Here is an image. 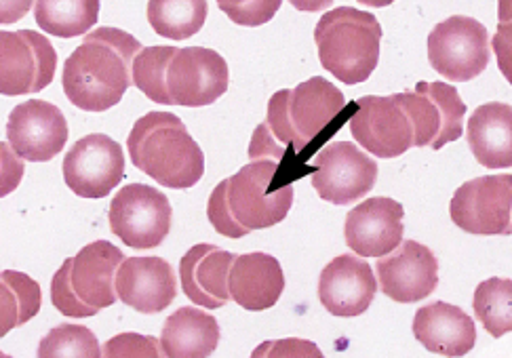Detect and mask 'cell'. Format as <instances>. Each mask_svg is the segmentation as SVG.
Here are the masks:
<instances>
[{"label":"cell","mask_w":512,"mask_h":358,"mask_svg":"<svg viewBox=\"0 0 512 358\" xmlns=\"http://www.w3.org/2000/svg\"><path fill=\"white\" fill-rule=\"evenodd\" d=\"M344 108V93L323 76H314L291 91H277L268 102L266 121L251 137L249 158L281 163L289 148L306 150L319 135H331L342 127L331 123Z\"/></svg>","instance_id":"6da1fadb"},{"label":"cell","mask_w":512,"mask_h":358,"mask_svg":"<svg viewBox=\"0 0 512 358\" xmlns=\"http://www.w3.org/2000/svg\"><path fill=\"white\" fill-rule=\"evenodd\" d=\"M144 47L118 28H97L66 59L62 85L70 102L85 112H106L131 87V66Z\"/></svg>","instance_id":"7a4b0ae2"},{"label":"cell","mask_w":512,"mask_h":358,"mask_svg":"<svg viewBox=\"0 0 512 358\" xmlns=\"http://www.w3.org/2000/svg\"><path fill=\"white\" fill-rule=\"evenodd\" d=\"M279 163L251 161L213 188L207 217L215 232L243 238L253 230L281 224L293 205V186L274 184Z\"/></svg>","instance_id":"3957f363"},{"label":"cell","mask_w":512,"mask_h":358,"mask_svg":"<svg viewBox=\"0 0 512 358\" xmlns=\"http://www.w3.org/2000/svg\"><path fill=\"white\" fill-rule=\"evenodd\" d=\"M127 148L133 165L171 190H186L205 175V154L201 146L171 112H150L137 121L129 133Z\"/></svg>","instance_id":"277c9868"},{"label":"cell","mask_w":512,"mask_h":358,"mask_svg":"<svg viewBox=\"0 0 512 358\" xmlns=\"http://www.w3.org/2000/svg\"><path fill=\"white\" fill-rule=\"evenodd\" d=\"M321 66L346 85L365 83L378 68L382 26L369 11L338 7L314 28Z\"/></svg>","instance_id":"5b68a950"},{"label":"cell","mask_w":512,"mask_h":358,"mask_svg":"<svg viewBox=\"0 0 512 358\" xmlns=\"http://www.w3.org/2000/svg\"><path fill=\"white\" fill-rule=\"evenodd\" d=\"M123 251L108 241L83 247L51 278V302L70 318H89L114 306V278L123 264Z\"/></svg>","instance_id":"8992f818"},{"label":"cell","mask_w":512,"mask_h":358,"mask_svg":"<svg viewBox=\"0 0 512 358\" xmlns=\"http://www.w3.org/2000/svg\"><path fill=\"white\" fill-rule=\"evenodd\" d=\"M413 127V148L441 150L464 133L466 104L447 83H418L416 91L395 93Z\"/></svg>","instance_id":"52a82bcc"},{"label":"cell","mask_w":512,"mask_h":358,"mask_svg":"<svg viewBox=\"0 0 512 358\" xmlns=\"http://www.w3.org/2000/svg\"><path fill=\"white\" fill-rule=\"evenodd\" d=\"M428 62L447 81H472L489 66L487 28L468 15L445 19L428 34Z\"/></svg>","instance_id":"ba28073f"},{"label":"cell","mask_w":512,"mask_h":358,"mask_svg":"<svg viewBox=\"0 0 512 358\" xmlns=\"http://www.w3.org/2000/svg\"><path fill=\"white\" fill-rule=\"evenodd\" d=\"M110 230L133 249L159 247L171 232L169 198L152 186L129 184L116 192L108 211Z\"/></svg>","instance_id":"9c48e42d"},{"label":"cell","mask_w":512,"mask_h":358,"mask_svg":"<svg viewBox=\"0 0 512 358\" xmlns=\"http://www.w3.org/2000/svg\"><path fill=\"white\" fill-rule=\"evenodd\" d=\"M226 59L213 49H177L167 64L165 89L171 106L205 108L228 91Z\"/></svg>","instance_id":"30bf717a"},{"label":"cell","mask_w":512,"mask_h":358,"mask_svg":"<svg viewBox=\"0 0 512 358\" xmlns=\"http://www.w3.org/2000/svg\"><path fill=\"white\" fill-rule=\"evenodd\" d=\"M57 70L51 41L34 30H0V95L15 97L47 89Z\"/></svg>","instance_id":"8fae6325"},{"label":"cell","mask_w":512,"mask_h":358,"mask_svg":"<svg viewBox=\"0 0 512 358\" xmlns=\"http://www.w3.org/2000/svg\"><path fill=\"white\" fill-rule=\"evenodd\" d=\"M512 175H485L462 184L449 203L454 224L479 236H508L512 232Z\"/></svg>","instance_id":"7c38bea8"},{"label":"cell","mask_w":512,"mask_h":358,"mask_svg":"<svg viewBox=\"0 0 512 358\" xmlns=\"http://www.w3.org/2000/svg\"><path fill=\"white\" fill-rule=\"evenodd\" d=\"M312 186L333 205H352L367 196L378 182V163L352 142H333L314 158Z\"/></svg>","instance_id":"4fadbf2b"},{"label":"cell","mask_w":512,"mask_h":358,"mask_svg":"<svg viewBox=\"0 0 512 358\" xmlns=\"http://www.w3.org/2000/svg\"><path fill=\"white\" fill-rule=\"evenodd\" d=\"M64 182L81 198H104L125 177L123 148L104 133L78 139L64 158Z\"/></svg>","instance_id":"5bb4252c"},{"label":"cell","mask_w":512,"mask_h":358,"mask_svg":"<svg viewBox=\"0 0 512 358\" xmlns=\"http://www.w3.org/2000/svg\"><path fill=\"white\" fill-rule=\"evenodd\" d=\"M354 108L350 133L367 152L388 161L413 148V127L397 95H365Z\"/></svg>","instance_id":"9a60e30c"},{"label":"cell","mask_w":512,"mask_h":358,"mask_svg":"<svg viewBox=\"0 0 512 358\" xmlns=\"http://www.w3.org/2000/svg\"><path fill=\"white\" fill-rule=\"evenodd\" d=\"M66 116L45 99H30L11 110L7 121L9 148L30 163H47L68 142Z\"/></svg>","instance_id":"2e32d148"},{"label":"cell","mask_w":512,"mask_h":358,"mask_svg":"<svg viewBox=\"0 0 512 358\" xmlns=\"http://www.w3.org/2000/svg\"><path fill=\"white\" fill-rule=\"evenodd\" d=\"M382 293L399 304H416L439 285V260L426 245L405 241L376 266Z\"/></svg>","instance_id":"e0dca14e"},{"label":"cell","mask_w":512,"mask_h":358,"mask_svg":"<svg viewBox=\"0 0 512 358\" xmlns=\"http://www.w3.org/2000/svg\"><path fill=\"white\" fill-rule=\"evenodd\" d=\"M405 209L386 196L369 198L346 215L344 236L359 257H384L403 243Z\"/></svg>","instance_id":"ac0fdd59"},{"label":"cell","mask_w":512,"mask_h":358,"mask_svg":"<svg viewBox=\"0 0 512 358\" xmlns=\"http://www.w3.org/2000/svg\"><path fill=\"white\" fill-rule=\"evenodd\" d=\"M116 297L125 306L156 314L169 308L177 295L173 268L163 257H125L114 278Z\"/></svg>","instance_id":"d6986e66"},{"label":"cell","mask_w":512,"mask_h":358,"mask_svg":"<svg viewBox=\"0 0 512 358\" xmlns=\"http://www.w3.org/2000/svg\"><path fill=\"white\" fill-rule=\"evenodd\" d=\"M378 283L365 260L354 255H338L319 276V300L333 316H361L376 297Z\"/></svg>","instance_id":"ffe728a7"},{"label":"cell","mask_w":512,"mask_h":358,"mask_svg":"<svg viewBox=\"0 0 512 358\" xmlns=\"http://www.w3.org/2000/svg\"><path fill=\"white\" fill-rule=\"evenodd\" d=\"M234 257V253L209 243L194 245L182 257V289L192 304L207 310H218L230 302L228 274Z\"/></svg>","instance_id":"44dd1931"},{"label":"cell","mask_w":512,"mask_h":358,"mask_svg":"<svg viewBox=\"0 0 512 358\" xmlns=\"http://www.w3.org/2000/svg\"><path fill=\"white\" fill-rule=\"evenodd\" d=\"M285 274L277 257L268 253L236 255L228 274L230 300L249 312H262L281 300Z\"/></svg>","instance_id":"7402d4cb"},{"label":"cell","mask_w":512,"mask_h":358,"mask_svg":"<svg viewBox=\"0 0 512 358\" xmlns=\"http://www.w3.org/2000/svg\"><path fill=\"white\" fill-rule=\"evenodd\" d=\"M413 335L432 354L462 358L475 348L477 327L462 308L435 302L413 316Z\"/></svg>","instance_id":"603a6c76"},{"label":"cell","mask_w":512,"mask_h":358,"mask_svg":"<svg viewBox=\"0 0 512 358\" xmlns=\"http://www.w3.org/2000/svg\"><path fill=\"white\" fill-rule=\"evenodd\" d=\"M468 146L479 165L510 169L512 165V108L489 102L472 112L468 121Z\"/></svg>","instance_id":"cb8c5ba5"},{"label":"cell","mask_w":512,"mask_h":358,"mask_svg":"<svg viewBox=\"0 0 512 358\" xmlns=\"http://www.w3.org/2000/svg\"><path fill=\"white\" fill-rule=\"evenodd\" d=\"M218 344V321L199 308L175 310L161 333V346L167 358H209Z\"/></svg>","instance_id":"d4e9b609"},{"label":"cell","mask_w":512,"mask_h":358,"mask_svg":"<svg viewBox=\"0 0 512 358\" xmlns=\"http://www.w3.org/2000/svg\"><path fill=\"white\" fill-rule=\"evenodd\" d=\"M41 304V285L34 278L17 270L0 272V337L32 321Z\"/></svg>","instance_id":"484cf974"},{"label":"cell","mask_w":512,"mask_h":358,"mask_svg":"<svg viewBox=\"0 0 512 358\" xmlns=\"http://www.w3.org/2000/svg\"><path fill=\"white\" fill-rule=\"evenodd\" d=\"M97 15H100L97 0H76V3L38 0L34 3L38 28L59 38H74L89 32L97 24Z\"/></svg>","instance_id":"4316f807"},{"label":"cell","mask_w":512,"mask_h":358,"mask_svg":"<svg viewBox=\"0 0 512 358\" xmlns=\"http://www.w3.org/2000/svg\"><path fill=\"white\" fill-rule=\"evenodd\" d=\"M209 13L205 0H152L148 3V22L154 32L169 41H186L201 32Z\"/></svg>","instance_id":"83f0119b"},{"label":"cell","mask_w":512,"mask_h":358,"mask_svg":"<svg viewBox=\"0 0 512 358\" xmlns=\"http://www.w3.org/2000/svg\"><path fill=\"white\" fill-rule=\"evenodd\" d=\"M472 308L491 337H502L512 331V281L510 278H487L475 297Z\"/></svg>","instance_id":"f1b7e54d"},{"label":"cell","mask_w":512,"mask_h":358,"mask_svg":"<svg viewBox=\"0 0 512 358\" xmlns=\"http://www.w3.org/2000/svg\"><path fill=\"white\" fill-rule=\"evenodd\" d=\"M177 47H146L135 55L131 66V83L154 104L171 106L165 89V72Z\"/></svg>","instance_id":"f546056e"},{"label":"cell","mask_w":512,"mask_h":358,"mask_svg":"<svg viewBox=\"0 0 512 358\" xmlns=\"http://www.w3.org/2000/svg\"><path fill=\"white\" fill-rule=\"evenodd\" d=\"M38 358H102V348L89 327L57 325L38 344Z\"/></svg>","instance_id":"4dcf8cb0"},{"label":"cell","mask_w":512,"mask_h":358,"mask_svg":"<svg viewBox=\"0 0 512 358\" xmlns=\"http://www.w3.org/2000/svg\"><path fill=\"white\" fill-rule=\"evenodd\" d=\"M102 358H167V354L154 335L118 333L104 344Z\"/></svg>","instance_id":"1f68e13d"},{"label":"cell","mask_w":512,"mask_h":358,"mask_svg":"<svg viewBox=\"0 0 512 358\" xmlns=\"http://www.w3.org/2000/svg\"><path fill=\"white\" fill-rule=\"evenodd\" d=\"M218 7L239 26H264L266 22L277 15L281 9V0H255V3H245V0H220Z\"/></svg>","instance_id":"d6a6232c"},{"label":"cell","mask_w":512,"mask_h":358,"mask_svg":"<svg viewBox=\"0 0 512 358\" xmlns=\"http://www.w3.org/2000/svg\"><path fill=\"white\" fill-rule=\"evenodd\" d=\"M249 358H325L321 348L300 337H285V340L262 342L251 352Z\"/></svg>","instance_id":"836d02e7"},{"label":"cell","mask_w":512,"mask_h":358,"mask_svg":"<svg viewBox=\"0 0 512 358\" xmlns=\"http://www.w3.org/2000/svg\"><path fill=\"white\" fill-rule=\"evenodd\" d=\"M24 173L26 165L22 158L9 148V144L0 142V198H5L17 190V186L22 184Z\"/></svg>","instance_id":"e575fe53"},{"label":"cell","mask_w":512,"mask_h":358,"mask_svg":"<svg viewBox=\"0 0 512 358\" xmlns=\"http://www.w3.org/2000/svg\"><path fill=\"white\" fill-rule=\"evenodd\" d=\"M30 7H34L30 0H24V3H0V24H11L15 19L24 17Z\"/></svg>","instance_id":"d590c367"},{"label":"cell","mask_w":512,"mask_h":358,"mask_svg":"<svg viewBox=\"0 0 512 358\" xmlns=\"http://www.w3.org/2000/svg\"><path fill=\"white\" fill-rule=\"evenodd\" d=\"M0 358H13V356H9V354H5V352H0Z\"/></svg>","instance_id":"8d00e7d4"}]
</instances>
